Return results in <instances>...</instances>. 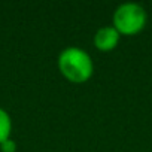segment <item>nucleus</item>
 <instances>
[{
    "label": "nucleus",
    "mask_w": 152,
    "mask_h": 152,
    "mask_svg": "<svg viewBox=\"0 0 152 152\" xmlns=\"http://www.w3.org/2000/svg\"><path fill=\"white\" fill-rule=\"evenodd\" d=\"M58 69L73 84L87 82L94 72V64L87 51L78 46H67L58 55Z\"/></svg>",
    "instance_id": "nucleus-1"
},
{
    "label": "nucleus",
    "mask_w": 152,
    "mask_h": 152,
    "mask_svg": "<svg viewBox=\"0 0 152 152\" xmlns=\"http://www.w3.org/2000/svg\"><path fill=\"white\" fill-rule=\"evenodd\" d=\"M146 11L142 5L134 2H127L119 5L113 12V27L119 34H136L146 26Z\"/></svg>",
    "instance_id": "nucleus-2"
},
{
    "label": "nucleus",
    "mask_w": 152,
    "mask_h": 152,
    "mask_svg": "<svg viewBox=\"0 0 152 152\" xmlns=\"http://www.w3.org/2000/svg\"><path fill=\"white\" fill-rule=\"evenodd\" d=\"M119 31L113 26L100 27L94 34V45L99 51H112L119 42Z\"/></svg>",
    "instance_id": "nucleus-3"
},
{
    "label": "nucleus",
    "mask_w": 152,
    "mask_h": 152,
    "mask_svg": "<svg viewBox=\"0 0 152 152\" xmlns=\"http://www.w3.org/2000/svg\"><path fill=\"white\" fill-rule=\"evenodd\" d=\"M11 131H12V119L5 109L0 107V145L5 140L11 139Z\"/></svg>",
    "instance_id": "nucleus-4"
},
{
    "label": "nucleus",
    "mask_w": 152,
    "mask_h": 152,
    "mask_svg": "<svg viewBox=\"0 0 152 152\" xmlns=\"http://www.w3.org/2000/svg\"><path fill=\"white\" fill-rule=\"evenodd\" d=\"M0 149H2V152H15L17 151V143L12 139H8L0 145Z\"/></svg>",
    "instance_id": "nucleus-5"
}]
</instances>
